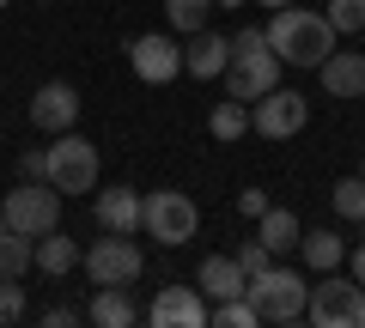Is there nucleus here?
I'll list each match as a JSON object with an SVG mask.
<instances>
[{
    "mask_svg": "<svg viewBox=\"0 0 365 328\" xmlns=\"http://www.w3.org/2000/svg\"><path fill=\"white\" fill-rule=\"evenodd\" d=\"M304 122H311V104H304V92H292V85H274V92H262L256 104H250V128H256L262 140H292Z\"/></svg>",
    "mask_w": 365,
    "mask_h": 328,
    "instance_id": "8",
    "label": "nucleus"
},
{
    "mask_svg": "<svg viewBox=\"0 0 365 328\" xmlns=\"http://www.w3.org/2000/svg\"><path fill=\"white\" fill-rule=\"evenodd\" d=\"M19 176L25 183H49V152H25L19 158Z\"/></svg>",
    "mask_w": 365,
    "mask_h": 328,
    "instance_id": "29",
    "label": "nucleus"
},
{
    "mask_svg": "<svg viewBox=\"0 0 365 328\" xmlns=\"http://www.w3.org/2000/svg\"><path fill=\"white\" fill-rule=\"evenodd\" d=\"M237 213H244V219H262V213H268V195H262V189H244V195H237Z\"/></svg>",
    "mask_w": 365,
    "mask_h": 328,
    "instance_id": "30",
    "label": "nucleus"
},
{
    "mask_svg": "<svg viewBox=\"0 0 365 328\" xmlns=\"http://www.w3.org/2000/svg\"><path fill=\"white\" fill-rule=\"evenodd\" d=\"M207 134H213L220 146L244 140V134H250V104H237V97H225V104H213V116H207Z\"/></svg>",
    "mask_w": 365,
    "mask_h": 328,
    "instance_id": "22",
    "label": "nucleus"
},
{
    "mask_svg": "<svg viewBox=\"0 0 365 328\" xmlns=\"http://www.w3.org/2000/svg\"><path fill=\"white\" fill-rule=\"evenodd\" d=\"M140 231L153 237V243H165V250H182V243L201 231V207L182 195V189H158V195H146Z\"/></svg>",
    "mask_w": 365,
    "mask_h": 328,
    "instance_id": "2",
    "label": "nucleus"
},
{
    "mask_svg": "<svg viewBox=\"0 0 365 328\" xmlns=\"http://www.w3.org/2000/svg\"><path fill=\"white\" fill-rule=\"evenodd\" d=\"M31 122H37L43 134H67V128L79 122V92L67 85V79L37 85V92H31Z\"/></svg>",
    "mask_w": 365,
    "mask_h": 328,
    "instance_id": "12",
    "label": "nucleus"
},
{
    "mask_svg": "<svg viewBox=\"0 0 365 328\" xmlns=\"http://www.w3.org/2000/svg\"><path fill=\"white\" fill-rule=\"evenodd\" d=\"M195 286H201V298H207V304H220V298H244L250 274L237 268V255H207L201 274H195Z\"/></svg>",
    "mask_w": 365,
    "mask_h": 328,
    "instance_id": "15",
    "label": "nucleus"
},
{
    "mask_svg": "<svg viewBox=\"0 0 365 328\" xmlns=\"http://www.w3.org/2000/svg\"><path fill=\"white\" fill-rule=\"evenodd\" d=\"M213 304L201 298V286H165L153 304H146V322L153 328H201Z\"/></svg>",
    "mask_w": 365,
    "mask_h": 328,
    "instance_id": "11",
    "label": "nucleus"
},
{
    "mask_svg": "<svg viewBox=\"0 0 365 328\" xmlns=\"http://www.w3.org/2000/svg\"><path fill=\"white\" fill-rule=\"evenodd\" d=\"M329 25L335 31H365V0H329Z\"/></svg>",
    "mask_w": 365,
    "mask_h": 328,
    "instance_id": "27",
    "label": "nucleus"
},
{
    "mask_svg": "<svg viewBox=\"0 0 365 328\" xmlns=\"http://www.w3.org/2000/svg\"><path fill=\"white\" fill-rule=\"evenodd\" d=\"M262 6H274V13H280V6H292V0H262Z\"/></svg>",
    "mask_w": 365,
    "mask_h": 328,
    "instance_id": "33",
    "label": "nucleus"
},
{
    "mask_svg": "<svg viewBox=\"0 0 365 328\" xmlns=\"http://www.w3.org/2000/svg\"><path fill=\"white\" fill-rule=\"evenodd\" d=\"M6 231H13V225H6V213H0V237H6Z\"/></svg>",
    "mask_w": 365,
    "mask_h": 328,
    "instance_id": "34",
    "label": "nucleus"
},
{
    "mask_svg": "<svg viewBox=\"0 0 365 328\" xmlns=\"http://www.w3.org/2000/svg\"><path fill=\"white\" fill-rule=\"evenodd\" d=\"M25 316V280H0V328Z\"/></svg>",
    "mask_w": 365,
    "mask_h": 328,
    "instance_id": "28",
    "label": "nucleus"
},
{
    "mask_svg": "<svg viewBox=\"0 0 365 328\" xmlns=\"http://www.w3.org/2000/svg\"><path fill=\"white\" fill-rule=\"evenodd\" d=\"M317 79H323L329 97H365V49H359V55L335 49L323 67H317Z\"/></svg>",
    "mask_w": 365,
    "mask_h": 328,
    "instance_id": "16",
    "label": "nucleus"
},
{
    "mask_svg": "<svg viewBox=\"0 0 365 328\" xmlns=\"http://www.w3.org/2000/svg\"><path fill=\"white\" fill-rule=\"evenodd\" d=\"M49 183L61 189V195H98V146L79 140L73 128L55 134V146H49Z\"/></svg>",
    "mask_w": 365,
    "mask_h": 328,
    "instance_id": "5",
    "label": "nucleus"
},
{
    "mask_svg": "<svg viewBox=\"0 0 365 328\" xmlns=\"http://www.w3.org/2000/svg\"><path fill=\"white\" fill-rule=\"evenodd\" d=\"M347 262H353V280L365 286V243H359V250H347Z\"/></svg>",
    "mask_w": 365,
    "mask_h": 328,
    "instance_id": "32",
    "label": "nucleus"
},
{
    "mask_svg": "<svg viewBox=\"0 0 365 328\" xmlns=\"http://www.w3.org/2000/svg\"><path fill=\"white\" fill-rule=\"evenodd\" d=\"M213 6H244V0H213Z\"/></svg>",
    "mask_w": 365,
    "mask_h": 328,
    "instance_id": "35",
    "label": "nucleus"
},
{
    "mask_svg": "<svg viewBox=\"0 0 365 328\" xmlns=\"http://www.w3.org/2000/svg\"><path fill=\"white\" fill-rule=\"evenodd\" d=\"M329 207H335L341 219H365V176H341V183L329 189Z\"/></svg>",
    "mask_w": 365,
    "mask_h": 328,
    "instance_id": "24",
    "label": "nucleus"
},
{
    "mask_svg": "<svg viewBox=\"0 0 365 328\" xmlns=\"http://www.w3.org/2000/svg\"><path fill=\"white\" fill-rule=\"evenodd\" d=\"M31 268H37V237L6 231V237H0V280H25Z\"/></svg>",
    "mask_w": 365,
    "mask_h": 328,
    "instance_id": "21",
    "label": "nucleus"
},
{
    "mask_svg": "<svg viewBox=\"0 0 365 328\" xmlns=\"http://www.w3.org/2000/svg\"><path fill=\"white\" fill-rule=\"evenodd\" d=\"M237 268H244V274L250 280H256V274H268V268H274V255H268V243H262V237H250V243H237Z\"/></svg>",
    "mask_w": 365,
    "mask_h": 328,
    "instance_id": "26",
    "label": "nucleus"
},
{
    "mask_svg": "<svg viewBox=\"0 0 365 328\" xmlns=\"http://www.w3.org/2000/svg\"><path fill=\"white\" fill-rule=\"evenodd\" d=\"M207 13H213V0H165V18H170V31H182V37L207 31Z\"/></svg>",
    "mask_w": 365,
    "mask_h": 328,
    "instance_id": "23",
    "label": "nucleus"
},
{
    "mask_svg": "<svg viewBox=\"0 0 365 328\" xmlns=\"http://www.w3.org/2000/svg\"><path fill=\"white\" fill-rule=\"evenodd\" d=\"M359 37H365V31H359Z\"/></svg>",
    "mask_w": 365,
    "mask_h": 328,
    "instance_id": "38",
    "label": "nucleus"
},
{
    "mask_svg": "<svg viewBox=\"0 0 365 328\" xmlns=\"http://www.w3.org/2000/svg\"><path fill=\"white\" fill-rule=\"evenodd\" d=\"M256 237L268 243V255H292V250H299V237H304V225H299V213L268 207V213L256 219Z\"/></svg>",
    "mask_w": 365,
    "mask_h": 328,
    "instance_id": "17",
    "label": "nucleus"
},
{
    "mask_svg": "<svg viewBox=\"0 0 365 328\" xmlns=\"http://www.w3.org/2000/svg\"><path fill=\"white\" fill-rule=\"evenodd\" d=\"M304 322H317V328H365V286L359 280L323 274V286H311Z\"/></svg>",
    "mask_w": 365,
    "mask_h": 328,
    "instance_id": "6",
    "label": "nucleus"
},
{
    "mask_svg": "<svg viewBox=\"0 0 365 328\" xmlns=\"http://www.w3.org/2000/svg\"><path fill=\"white\" fill-rule=\"evenodd\" d=\"M225 67H232V37H220V31H195L189 49H182V73H189V79H225Z\"/></svg>",
    "mask_w": 365,
    "mask_h": 328,
    "instance_id": "13",
    "label": "nucleus"
},
{
    "mask_svg": "<svg viewBox=\"0 0 365 328\" xmlns=\"http://www.w3.org/2000/svg\"><path fill=\"white\" fill-rule=\"evenodd\" d=\"M43 322H49V328H73V322H79V310H73V304H55Z\"/></svg>",
    "mask_w": 365,
    "mask_h": 328,
    "instance_id": "31",
    "label": "nucleus"
},
{
    "mask_svg": "<svg viewBox=\"0 0 365 328\" xmlns=\"http://www.w3.org/2000/svg\"><path fill=\"white\" fill-rule=\"evenodd\" d=\"M262 31H268V49L287 67H323L335 55V37H341L329 25V13H311V6H280L274 25H262Z\"/></svg>",
    "mask_w": 365,
    "mask_h": 328,
    "instance_id": "1",
    "label": "nucleus"
},
{
    "mask_svg": "<svg viewBox=\"0 0 365 328\" xmlns=\"http://www.w3.org/2000/svg\"><path fill=\"white\" fill-rule=\"evenodd\" d=\"M91 213H98V225L104 231H140V213H146V195H134V189H98V201H91Z\"/></svg>",
    "mask_w": 365,
    "mask_h": 328,
    "instance_id": "14",
    "label": "nucleus"
},
{
    "mask_svg": "<svg viewBox=\"0 0 365 328\" xmlns=\"http://www.w3.org/2000/svg\"><path fill=\"white\" fill-rule=\"evenodd\" d=\"M207 322H220V328H262V316H256V304H250V298H220L207 310Z\"/></svg>",
    "mask_w": 365,
    "mask_h": 328,
    "instance_id": "25",
    "label": "nucleus"
},
{
    "mask_svg": "<svg viewBox=\"0 0 365 328\" xmlns=\"http://www.w3.org/2000/svg\"><path fill=\"white\" fill-rule=\"evenodd\" d=\"M86 316L98 328H134V298H128V286H98V298L86 304Z\"/></svg>",
    "mask_w": 365,
    "mask_h": 328,
    "instance_id": "19",
    "label": "nucleus"
},
{
    "mask_svg": "<svg viewBox=\"0 0 365 328\" xmlns=\"http://www.w3.org/2000/svg\"><path fill=\"white\" fill-rule=\"evenodd\" d=\"M359 176H365V164H359Z\"/></svg>",
    "mask_w": 365,
    "mask_h": 328,
    "instance_id": "37",
    "label": "nucleus"
},
{
    "mask_svg": "<svg viewBox=\"0 0 365 328\" xmlns=\"http://www.w3.org/2000/svg\"><path fill=\"white\" fill-rule=\"evenodd\" d=\"M79 268H86L91 286H134L146 268V255L134 250V237L128 231H104L91 250H79Z\"/></svg>",
    "mask_w": 365,
    "mask_h": 328,
    "instance_id": "4",
    "label": "nucleus"
},
{
    "mask_svg": "<svg viewBox=\"0 0 365 328\" xmlns=\"http://www.w3.org/2000/svg\"><path fill=\"white\" fill-rule=\"evenodd\" d=\"M244 298L256 304L262 322H304V304H311V286H304L292 268H268L244 286Z\"/></svg>",
    "mask_w": 365,
    "mask_h": 328,
    "instance_id": "3",
    "label": "nucleus"
},
{
    "mask_svg": "<svg viewBox=\"0 0 365 328\" xmlns=\"http://www.w3.org/2000/svg\"><path fill=\"white\" fill-rule=\"evenodd\" d=\"M0 6H13V0H0Z\"/></svg>",
    "mask_w": 365,
    "mask_h": 328,
    "instance_id": "36",
    "label": "nucleus"
},
{
    "mask_svg": "<svg viewBox=\"0 0 365 328\" xmlns=\"http://www.w3.org/2000/svg\"><path fill=\"white\" fill-rule=\"evenodd\" d=\"M0 213H6V225H13V231L43 237V231H55V225H61V189H55V183H19L13 195L0 201Z\"/></svg>",
    "mask_w": 365,
    "mask_h": 328,
    "instance_id": "7",
    "label": "nucleus"
},
{
    "mask_svg": "<svg viewBox=\"0 0 365 328\" xmlns=\"http://www.w3.org/2000/svg\"><path fill=\"white\" fill-rule=\"evenodd\" d=\"M73 268H79V243H73V237H61V225L43 231L37 237V274L61 280V274H73Z\"/></svg>",
    "mask_w": 365,
    "mask_h": 328,
    "instance_id": "18",
    "label": "nucleus"
},
{
    "mask_svg": "<svg viewBox=\"0 0 365 328\" xmlns=\"http://www.w3.org/2000/svg\"><path fill=\"white\" fill-rule=\"evenodd\" d=\"M134 61V79H146V85H170V79L182 73V49L177 37H165V31H146V37H128V49H122Z\"/></svg>",
    "mask_w": 365,
    "mask_h": 328,
    "instance_id": "9",
    "label": "nucleus"
},
{
    "mask_svg": "<svg viewBox=\"0 0 365 328\" xmlns=\"http://www.w3.org/2000/svg\"><path fill=\"white\" fill-rule=\"evenodd\" d=\"M299 255L317 268V274H335V268L347 262V243H341V237L323 225V231H304V237H299Z\"/></svg>",
    "mask_w": 365,
    "mask_h": 328,
    "instance_id": "20",
    "label": "nucleus"
},
{
    "mask_svg": "<svg viewBox=\"0 0 365 328\" xmlns=\"http://www.w3.org/2000/svg\"><path fill=\"white\" fill-rule=\"evenodd\" d=\"M280 55L274 49H256V55H232V67H225V85H232V97L237 104H256L262 92H274L280 85Z\"/></svg>",
    "mask_w": 365,
    "mask_h": 328,
    "instance_id": "10",
    "label": "nucleus"
}]
</instances>
